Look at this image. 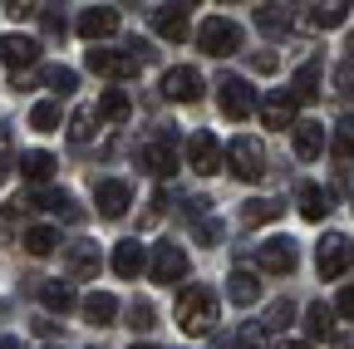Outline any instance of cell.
Listing matches in <instances>:
<instances>
[{"label": "cell", "mask_w": 354, "mask_h": 349, "mask_svg": "<svg viewBox=\"0 0 354 349\" xmlns=\"http://www.w3.org/2000/svg\"><path fill=\"white\" fill-rule=\"evenodd\" d=\"M162 94H167L172 104H197V99H202V74L187 69V64L167 69V74H162Z\"/></svg>", "instance_id": "52a82bcc"}, {"label": "cell", "mask_w": 354, "mask_h": 349, "mask_svg": "<svg viewBox=\"0 0 354 349\" xmlns=\"http://www.w3.org/2000/svg\"><path fill=\"white\" fill-rule=\"evenodd\" d=\"M227 162H232V172H236L241 182H256L261 172H266V148H261L256 138H246V133H241V138L227 148Z\"/></svg>", "instance_id": "277c9868"}, {"label": "cell", "mask_w": 354, "mask_h": 349, "mask_svg": "<svg viewBox=\"0 0 354 349\" xmlns=\"http://www.w3.org/2000/svg\"><path fill=\"white\" fill-rule=\"evenodd\" d=\"M133 349H158V344H133Z\"/></svg>", "instance_id": "7dc6e473"}, {"label": "cell", "mask_w": 354, "mask_h": 349, "mask_svg": "<svg viewBox=\"0 0 354 349\" xmlns=\"http://www.w3.org/2000/svg\"><path fill=\"white\" fill-rule=\"evenodd\" d=\"M256 266H261V271H271V276H286V271H295V241H286V236H271L266 246H256Z\"/></svg>", "instance_id": "9c48e42d"}, {"label": "cell", "mask_w": 354, "mask_h": 349, "mask_svg": "<svg viewBox=\"0 0 354 349\" xmlns=\"http://www.w3.org/2000/svg\"><path fill=\"white\" fill-rule=\"evenodd\" d=\"M177 325H183L187 334H207L216 325V295L207 285H187L183 295H177Z\"/></svg>", "instance_id": "6da1fadb"}, {"label": "cell", "mask_w": 354, "mask_h": 349, "mask_svg": "<svg viewBox=\"0 0 354 349\" xmlns=\"http://www.w3.org/2000/svg\"><path fill=\"white\" fill-rule=\"evenodd\" d=\"M335 310H330V305L325 300H315V305H310V310H305V325H310V334H315V339H330L335 334Z\"/></svg>", "instance_id": "83f0119b"}, {"label": "cell", "mask_w": 354, "mask_h": 349, "mask_svg": "<svg viewBox=\"0 0 354 349\" xmlns=\"http://www.w3.org/2000/svg\"><path fill=\"white\" fill-rule=\"evenodd\" d=\"M290 20H295V15H290L286 6H266V10H256V25H261V30H271V35L290 30Z\"/></svg>", "instance_id": "f546056e"}, {"label": "cell", "mask_w": 354, "mask_h": 349, "mask_svg": "<svg viewBox=\"0 0 354 349\" xmlns=\"http://www.w3.org/2000/svg\"><path fill=\"white\" fill-rule=\"evenodd\" d=\"M69 271H74L79 281L99 276V246H88V241H74V246H69Z\"/></svg>", "instance_id": "7402d4cb"}, {"label": "cell", "mask_w": 354, "mask_h": 349, "mask_svg": "<svg viewBox=\"0 0 354 349\" xmlns=\"http://www.w3.org/2000/svg\"><path fill=\"white\" fill-rule=\"evenodd\" d=\"M6 222H10V211H6V207H0V227H6Z\"/></svg>", "instance_id": "f6af8a7d"}, {"label": "cell", "mask_w": 354, "mask_h": 349, "mask_svg": "<svg viewBox=\"0 0 354 349\" xmlns=\"http://www.w3.org/2000/svg\"><path fill=\"white\" fill-rule=\"evenodd\" d=\"M94 202H99V216L118 222V216L128 211V202H133V192H128V182H113V178H104V182L94 187Z\"/></svg>", "instance_id": "5bb4252c"}, {"label": "cell", "mask_w": 354, "mask_h": 349, "mask_svg": "<svg viewBox=\"0 0 354 349\" xmlns=\"http://www.w3.org/2000/svg\"><path fill=\"white\" fill-rule=\"evenodd\" d=\"M133 325L148 330V325H153V305H133Z\"/></svg>", "instance_id": "60d3db41"}, {"label": "cell", "mask_w": 354, "mask_h": 349, "mask_svg": "<svg viewBox=\"0 0 354 349\" xmlns=\"http://www.w3.org/2000/svg\"><path fill=\"white\" fill-rule=\"evenodd\" d=\"M281 211H286V207H281L276 197H261V202H246V222H251V227H261V222H276Z\"/></svg>", "instance_id": "4dcf8cb0"}, {"label": "cell", "mask_w": 354, "mask_h": 349, "mask_svg": "<svg viewBox=\"0 0 354 349\" xmlns=\"http://www.w3.org/2000/svg\"><path fill=\"white\" fill-rule=\"evenodd\" d=\"M94 113H99L104 123H128L133 104H128V94H123V89H104V94H99V104H94Z\"/></svg>", "instance_id": "ffe728a7"}, {"label": "cell", "mask_w": 354, "mask_h": 349, "mask_svg": "<svg viewBox=\"0 0 354 349\" xmlns=\"http://www.w3.org/2000/svg\"><path fill=\"white\" fill-rule=\"evenodd\" d=\"M227 295H232L236 305H251V300L261 295V285H256V276H251V271H232V281H227Z\"/></svg>", "instance_id": "f1b7e54d"}, {"label": "cell", "mask_w": 354, "mask_h": 349, "mask_svg": "<svg viewBox=\"0 0 354 349\" xmlns=\"http://www.w3.org/2000/svg\"><path fill=\"white\" fill-rule=\"evenodd\" d=\"M84 64L104 74V79H128V74H138V55H123V50H88Z\"/></svg>", "instance_id": "ba28073f"}, {"label": "cell", "mask_w": 354, "mask_h": 349, "mask_svg": "<svg viewBox=\"0 0 354 349\" xmlns=\"http://www.w3.org/2000/svg\"><path fill=\"white\" fill-rule=\"evenodd\" d=\"M290 143H295V158H300V162H315V158L325 153V128L310 123V118H300V123L290 128Z\"/></svg>", "instance_id": "9a60e30c"}, {"label": "cell", "mask_w": 354, "mask_h": 349, "mask_svg": "<svg viewBox=\"0 0 354 349\" xmlns=\"http://www.w3.org/2000/svg\"><path fill=\"white\" fill-rule=\"evenodd\" d=\"M39 25H44V35H59V39H64V20H59L55 10H39Z\"/></svg>", "instance_id": "74e56055"}, {"label": "cell", "mask_w": 354, "mask_h": 349, "mask_svg": "<svg viewBox=\"0 0 354 349\" xmlns=\"http://www.w3.org/2000/svg\"><path fill=\"white\" fill-rule=\"evenodd\" d=\"M290 99H295V104H315V99H320V59H310V64H300V69H295Z\"/></svg>", "instance_id": "ac0fdd59"}, {"label": "cell", "mask_w": 354, "mask_h": 349, "mask_svg": "<svg viewBox=\"0 0 354 349\" xmlns=\"http://www.w3.org/2000/svg\"><path fill=\"white\" fill-rule=\"evenodd\" d=\"M335 153L354 162V113H349V118H344V123L335 128Z\"/></svg>", "instance_id": "836d02e7"}, {"label": "cell", "mask_w": 354, "mask_h": 349, "mask_svg": "<svg viewBox=\"0 0 354 349\" xmlns=\"http://www.w3.org/2000/svg\"><path fill=\"white\" fill-rule=\"evenodd\" d=\"M183 276H187V251L177 246V241L153 246V281H158V285H177Z\"/></svg>", "instance_id": "8992f818"}, {"label": "cell", "mask_w": 354, "mask_h": 349, "mask_svg": "<svg viewBox=\"0 0 354 349\" xmlns=\"http://www.w3.org/2000/svg\"><path fill=\"white\" fill-rule=\"evenodd\" d=\"M281 349H310V344H305V339H286Z\"/></svg>", "instance_id": "ee69618b"}, {"label": "cell", "mask_w": 354, "mask_h": 349, "mask_svg": "<svg viewBox=\"0 0 354 349\" xmlns=\"http://www.w3.org/2000/svg\"><path fill=\"white\" fill-rule=\"evenodd\" d=\"M335 84H339V94H344V99H354V69H349V64L335 69Z\"/></svg>", "instance_id": "f35d334b"}, {"label": "cell", "mask_w": 354, "mask_h": 349, "mask_svg": "<svg viewBox=\"0 0 354 349\" xmlns=\"http://www.w3.org/2000/svg\"><path fill=\"white\" fill-rule=\"evenodd\" d=\"M30 128H35V133H55V128H59V104L55 99H39L30 109Z\"/></svg>", "instance_id": "4316f807"}, {"label": "cell", "mask_w": 354, "mask_h": 349, "mask_svg": "<svg viewBox=\"0 0 354 349\" xmlns=\"http://www.w3.org/2000/svg\"><path fill=\"white\" fill-rule=\"evenodd\" d=\"M109 266H113V276H118V281H138V276L148 271V251H143L138 241H118Z\"/></svg>", "instance_id": "7c38bea8"}, {"label": "cell", "mask_w": 354, "mask_h": 349, "mask_svg": "<svg viewBox=\"0 0 354 349\" xmlns=\"http://www.w3.org/2000/svg\"><path fill=\"white\" fill-rule=\"evenodd\" d=\"M197 241H221V222H212V216H202V222H197Z\"/></svg>", "instance_id": "8d00e7d4"}, {"label": "cell", "mask_w": 354, "mask_h": 349, "mask_svg": "<svg viewBox=\"0 0 354 349\" xmlns=\"http://www.w3.org/2000/svg\"><path fill=\"white\" fill-rule=\"evenodd\" d=\"M0 349H20V344H15V339H6V344H0Z\"/></svg>", "instance_id": "bcb514c9"}, {"label": "cell", "mask_w": 354, "mask_h": 349, "mask_svg": "<svg viewBox=\"0 0 354 349\" xmlns=\"http://www.w3.org/2000/svg\"><path fill=\"white\" fill-rule=\"evenodd\" d=\"M113 30H118V10H113V6H94V10L79 15V35L94 39V45H99V39H109Z\"/></svg>", "instance_id": "2e32d148"}, {"label": "cell", "mask_w": 354, "mask_h": 349, "mask_svg": "<svg viewBox=\"0 0 354 349\" xmlns=\"http://www.w3.org/2000/svg\"><path fill=\"white\" fill-rule=\"evenodd\" d=\"M187 162H192V172L212 178V172L221 167V148H216V138H212V133H192V138H187Z\"/></svg>", "instance_id": "4fadbf2b"}, {"label": "cell", "mask_w": 354, "mask_h": 349, "mask_svg": "<svg viewBox=\"0 0 354 349\" xmlns=\"http://www.w3.org/2000/svg\"><path fill=\"white\" fill-rule=\"evenodd\" d=\"M20 246H25L30 256H50V251L59 246V232H55V227H44V222H39V227H30V232L20 236Z\"/></svg>", "instance_id": "d4e9b609"}, {"label": "cell", "mask_w": 354, "mask_h": 349, "mask_svg": "<svg viewBox=\"0 0 354 349\" xmlns=\"http://www.w3.org/2000/svg\"><path fill=\"white\" fill-rule=\"evenodd\" d=\"M197 50H202V55H212V59L236 55V50H241V25H236V20H227V15L202 20V25H197Z\"/></svg>", "instance_id": "7a4b0ae2"}, {"label": "cell", "mask_w": 354, "mask_h": 349, "mask_svg": "<svg viewBox=\"0 0 354 349\" xmlns=\"http://www.w3.org/2000/svg\"><path fill=\"white\" fill-rule=\"evenodd\" d=\"M15 20H30V15H39V6H25V0H15V6H6Z\"/></svg>", "instance_id": "7bdbcfd3"}, {"label": "cell", "mask_w": 354, "mask_h": 349, "mask_svg": "<svg viewBox=\"0 0 354 349\" xmlns=\"http://www.w3.org/2000/svg\"><path fill=\"white\" fill-rule=\"evenodd\" d=\"M290 320V305H271V315H266V330H281Z\"/></svg>", "instance_id": "ab89813d"}, {"label": "cell", "mask_w": 354, "mask_h": 349, "mask_svg": "<svg viewBox=\"0 0 354 349\" xmlns=\"http://www.w3.org/2000/svg\"><path fill=\"white\" fill-rule=\"evenodd\" d=\"M6 167H10V133L0 128V178H6Z\"/></svg>", "instance_id": "b9f144b4"}, {"label": "cell", "mask_w": 354, "mask_h": 349, "mask_svg": "<svg viewBox=\"0 0 354 349\" xmlns=\"http://www.w3.org/2000/svg\"><path fill=\"white\" fill-rule=\"evenodd\" d=\"M295 207H300L305 222H320V216L330 211V192H325V187H315V182H305V187L295 192Z\"/></svg>", "instance_id": "d6986e66"}, {"label": "cell", "mask_w": 354, "mask_h": 349, "mask_svg": "<svg viewBox=\"0 0 354 349\" xmlns=\"http://www.w3.org/2000/svg\"><path fill=\"white\" fill-rule=\"evenodd\" d=\"M143 167L158 172V178H172V172H177V143L172 138H153L143 148Z\"/></svg>", "instance_id": "e0dca14e"}, {"label": "cell", "mask_w": 354, "mask_h": 349, "mask_svg": "<svg viewBox=\"0 0 354 349\" xmlns=\"http://www.w3.org/2000/svg\"><path fill=\"white\" fill-rule=\"evenodd\" d=\"M39 300H44V310H50V315L74 310V290H69V281H44V285H39Z\"/></svg>", "instance_id": "603a6c76"}, {"label": "cell", "mask_w": 354, "mask_h": 349, "mask_svg": "<svg viewBox=\"0 0 354 349\" xmlns=\"http://www.w3.org/2000/svg\"><path fill=\"white\" fill-rule=\"evenodd\" d=\"M335 315H339V320H354V285H344V290L335 295Z\"/></svg>", "instance_id": "d590c367"}, {"label": "cell", "mask_w": 354, "mask_h": 349, "mask_svg": "<svg viewBox=\"0 0 354 349\" xmlns=\"http://www.w3.org/2000/svg\"><path fill=\"white\" fill-rule=\"evenodd\" d=\"M344 10L349 6H310V25H315V30H335V25H344Z\"/></svg>", "instance_id": "d6a6232c"}, {"label": "cell", "mask_w": 354, "mask_h": 349, "mask_svg": "<svg viewBox=\"0 0 354 349\" xmlns=\"http://www.w3.org/2000/svg\"><path fill=\"white\" fill-rule=\"evenodd\" d=\"M15 167H20V178H30V182H44V178L55 172V158L35 148V153H20V162H15Z\"/></svg>", "instance_id": "484cf974"}, {"label": "cell", "mask_w": 354, "mask_h": 349, "mask_svg": "<svg viewBox=\"0 0 354 349\" xmlns=\"http://www.w3.org/2000/svg\"><path fill=\"white\" fill-rule=\"evenodd\" d=\"M153 30L167 39V45H183V39L192 35V15H187V6H162V10H153Z\"/></svg>", "instance_id": "8fae6325"}, {"label": "cell", "mask_w": 354, "mask_h": 349, "mask_svg": "<svg viewBox=\"0 0 354 349\" xmlns=\"http://www.w3.org/2000/svg\"><path fill=\"white\" fill-rule=\"evenodd\" d=\"M0 64H10L15 74L30 69V64H39V39H30V35H0Z\"/></svg>", "instance_id": "30bf717a"}, {"label": "cell", "mask_w": 354, "mask_h": 349, "mask_svg": "<svg viewBox=\"0 0 354 349\" xmlns=\"http://www.w3.org/2000/svg\"><path fill=\"white\" fill-rule=\"evenodd\" d=\"M94 109H74V118H69V138L74 143H88V138H94Z\"/></svg>", "instance_id": "1f68e13d"}, {"label": "cell", "mask_w": 354, "mask_h": 349, "mask_svg": "<svg viewBox=\"0 0 354 349\" xmlns=\"http://www.w3.org/2000/svg\"><path fill=\"white\" fill-rule=\"evenodd\" d=\"M216 104H221V113H227L232 123H241V118H251L256 94H251L246 79H221V84H216Z\"/></svg>", "instance_id": "5b68a950"}, {"label": "cell", "mask_w": 354, "mask_h": 349, "mask_svg": "<svg viewBox=\"0 0 354 349\" xmlns=\"http://www.w3.org/2000/svg\"><path fill=\"white\" fill-rule=\"evenodd\" d=\"M113 315H118V300L109 290H94V295L84 300V320L88 325H113Z\"/></svg>", "instance_id": "44dd1931"}, {"label": "cell", "mask_w": 354, "mask_h": 349, "mask_svg": "<svg viewBox=\"0 0 354 349\" xmlns=\"http://www.w3.org/2000/svg\"><path fill=\"white\" fill-rule=\"evenodd\" d=\"M44 84L59 89V94H69V89H74V69H44Z\"/></svg>", "instance_id": "e575fe53"}, {"label": "cell", "mask_w": 354, "mask_h": 349, "mask_svg": "<svg viewBox=\"0 0 354 349\" xmlns=\"http://www.w3.org/2000/svg\"><path fill=\"white\" fill-rule=\"evenodd\" d=\"M349 261H354V241L349 236H325L320 241V251H315V271L325 276V281H335V276H344L349 271Z\"/></svg>", "instance_id": "3957f363"}, {"label": "cell", "mask_w": 354, "mask_h": 349, "mask_svg": "<svg viewBox=\"0 0 354 349\" xmlns=\"http://www.w3.org/2000/svg\"><path fill=\"white\" fill-rule=\"evenodd\" d=\"M261 123H266V128H295V99H290V94L271 99V104L261 109Z\"/></svg>", "instance_id": "cb8c5ba5"}]
</instances>
